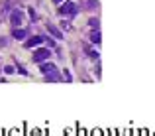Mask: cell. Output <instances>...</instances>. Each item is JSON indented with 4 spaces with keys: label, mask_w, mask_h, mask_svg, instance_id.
Here are the masks:
<instances>
[{
    "label": "cell",
    "mask_w": 155,
    "mask_h": 136,
    "mask_svg": "<svg viewBox=\"0 0 155 136\" xmlns=\"http://www.w3.org/2000/svg\"><path fill=\"white\" fill-rule=\"evenodd\" d=\"M59 14H69V16H75V14H77V6H75V2H71V0H67V2H65L63 6L59 8Z\"/></svg>",
    "instance_id": "cell-1"
},
{
    "label": "cell",
    "mask_w": 155,
    "mask_h": 136,
    "mask_svg": "<svg viewBox=\"0 0 155 136\" xmlns=\"http://www.w3.org/2000/svg\"><path fill=\"white\" fill-rule=\"evenodd\" d=\"M22 20H24V12H22L20 8H14L12 14H10V22H12V26L18 28L20 24H22Z\"/></svg>",
    "instance_id": "cell-2"
},
{
    "label": "cell",
    "mask_w": 155,
    "mask_h": 136,
    "mask_svg": "<svg viewBox=\"0 0 155 136\" xmlns=\"http://www.w3.org/2000/svg\"><path fill=\"white\" fill-rule=\"evenodd\" d=\"M49 55H51V49H38V52L33 53V61H45L47 57H49Z\"/></svg>",
    "instance_id": "cell-3"
},
{
    "label": "cell",
    "mask_w": 155,
    "mask_h": 136,
    "mask_svg": "<svg viewBox=\"0 0 155 136\" xmlns=\"http://www.w3.org/2000/svg\"><path fill=\"white\" fill-rule=\"evenodd\" d=\"M39 44H43V38H41V36H33V38H30L26 42V47H35V45H39Z\"/></svg>",
    "instance_id": "cell-4"
},
{
    "label": "cell",
    "mask_w": 155,
    "mask_h": 136,
    "mask_svg": "<svg viewBox=\"0 0 155 136\" xmlns=\"http://www.w3.org/2000/svg\"><path fill=\"white\" fill-rule=\"evenodd\" d=\"M47 30L51 32V36H55L57 39H63V34L59 32V28H55V26H51V24H47Z\"/></svg>",
    "instance_id": "cell-5"
},
{
    "label": "cell",
    "mask_w": 155,
    "mask_h": 136,
    "mask_svg": "<svg viewBox=\"0 0 155 136\" xmlns=\"http://www.w3.org/2000/svg\"><path fill=\"white\" fill-rule=\"evenodd\" d=\"M91 42H92V44H100V42H102V36H100V32H98V30L91 32Z\"/></svg>",
    "instance_id": "cell-6"
},
{
    "label": "cell",
    "mask_w": 155,
    "mask_h": 136,
    "mask_svg": "<svg viewBox=\"0 0 155 136\" xmlns=\"http://www.w3.org/2000/svg\"><path fill=\"white\" fill-rule=\"evenodd\" d=\"M26 30H22V28H20V30H18V28H16V30H14V32H12V36H14V38H16V39H24V38H26Z\"/></svg>",
    "instance_id": "cell-7"
},
{
    "label": "cell",
    "mask_w": 155,
    "mask_h": 136,
    "mask_svg": "<svg viewBox=\"0 0 155 136\" xmlns=\"http://www.w3.org/2000/svg\"><path fill=\"white\" fill-rule=\"evenodd\" d=\"M39 69H41L43 73H49V71L55 69V65H53V63H43V65H39Z\"/></svg>",
    "instance_id": "cell-8"
},
{
    "label": "cell",
    "mask_w": 155,
    "mask_h": 136,
    "mask_svg": "<svg viewBox=\"0 0 155 136\" xmlns=\"http://www.w3.org/2000/svg\"><path fill=\"white\" fill-rule=\"evenodd\" d=\"M28 12H30V18H32L33 22H38V14H35V10H33V8H30Z\"/></svg>",
    "instance_id": "cell-9"
},
{
    "label": "cell",
    "mask_w": 155,
    "mask_h": 136,
    "mask_svg": "<svg viewBox=\"0 0 155 136\" xmlns=\"http://www.w3.org/2000/svg\"><path fill=\"white\" fill-rule=\"evenodd\" d=\"M16 71V69H14V67H10V65H8V67H4V73H8V75H10V73H14Z\"/></svg>",
    "instance_id": "cell-10"
},
{
    "label": "cell",
    "mask_w": 155,
    "mask_h": 136,
    "mask_svg": "<svg viewBox=\"0 0 155 136\" xmlns=\"http://www.w3.org/2000/svg\"><path fill=\"white\" fill-rule=\"evenodd\" d=\"M91 26H92V28L98 26V20H96V18H91Z\"/></svg>",
    "instance_id": "cell-11"
},
{
    "label": "cell",
    "mask_w": 155,
    "mask_h": 136,
    "mask_svg": "<svg viewBox=\"0 0 155 136\" xmlns=\"http://www.w3.org/2000/svg\"><path fill=\"white\" fill-rule=\"evenodd\" d=\"M16 69H18V71L22 73V75H28V71H26V69H24V67H20V65H18V67H16Z\"/></svg>",
    "instance_id": "cell-12"
},
{
    "label": "cell",
    "mask_w": 155,
    "mask_h": 136,
    "mask_svg": "<svg viewBox=\"0 0 155 136\" xmlns=\"http://www.w3.org/2000/svg\"><path fill=\"white\" fill-rule=\"evenodd\" d=\"M53 2H55V4H61V2H63V0H53Z\"/></svg>",
    "instance_id": "cell-13"
}]
</instances>
